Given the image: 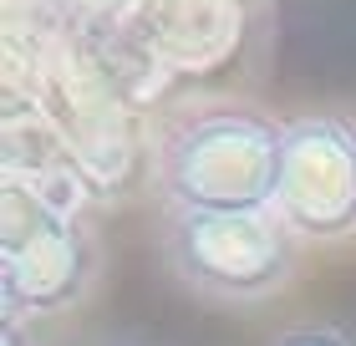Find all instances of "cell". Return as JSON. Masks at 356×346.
Returning a JSON list of instances; mask_svg holds the SVG:
<instances>
[{
	"mask_svg": "<svg viewBox=\"0 0 356 346\" xmlns=\"http://www.w3.org/2000/svg\"><path fill=\"white\" fill-rule=\"evenodd\" d=\"M280 143L275 127L254 112H209L178 123L163 158L158 184L173 209H209V214H270L280 184Z\"/></svg>",
	"mask_w": 356,
	"mask_h": 346,
	"instance_id": "cell-1",
	"label": "cell"
},
{
	"mask_svg": "<svg viewBox=\"0 0 356 346\" xmlns=\"http://www.w3.org/2000/svg\"><path fill=\"white\" fill-rule=\"evenodd\" d=\"M163 255L173 275L204 301L254 306L285 290L300 265V239L280 214H209V209H168Z\"/></svg>",
	"mask_w": 356,
	"mask_h": 346,
	"instance_id": "cell-2",
	"label": "cell"
},
{
	"mask_svg": "<svg viewBox=\"0 0 356 346\" xmlns=\"http://www.w3.org/2000/svg\"><path fill=\"white\" fill-rule=\"evenodd\" d=\"M92 280L87 235L61 209L6 184L0 204V310L6 316H51L82 301Z\"/></svg>",
	"mask_w": 356,
	"mask_h": 346,
	"instance_id": "cell-3",
	"label": "cell"
},
{
	"mask_svg": "<svg viewBox=\"0 0 356 346\" xmlns=\"http://www.w3.org/2000/svg\"><path fill=\"white\" fill-rule=\"evenodd\" d=\"M275 214L296 239H346L356 229V123L300 118L285 123Z\"/></svg>",
	"mask_w": 356,
	"mask_h": 346,
	"instance_id": "cell-4",
	"label": "cell"
},
{
	"mask_svg": "<svg viewBox=\"0 0 356 346\" xmlns=\"http://www.w3.org/2000/svg\"><path fill=\"white\" fill-rule=\"evenodd\" d=\"M270 346H351L336 326H290V331H280Z\"/></svg>",
	"mask_w": 356,
	"mask_h": 346,
	"instance_id": "cell-5",
	"label": "cell"
},
{
	"mask_svg": "<svg viewBox=\"0 0 356 346\" xmlns=\"http://www.w3.org/2000/svg\"><path fill=\"white\" fill-rule=\"evenodd\" d=\"M0 346H36L31 331H26V316H6V310H0Z\"/></svg>",
	"mask_w": 356,
	"mask_h": 346,
	"instance_id": "cell-6",
	"label": "cell"
},
{
	"mask_svg": "<svg viewBox=\"0 0 356 346\" xmlns=\"http://www.w3.org/2000/svg\"><path fill=\"white\" fill-rule=\"evenodd\" d=\"M102 346H158V341H143V336H118V341H102Z\"/></svg>",
	"mask_w": 356,
	"mask_h": 346,
	"instance_id": "cell-7",
	"label": "cell"
}]
</instances>
